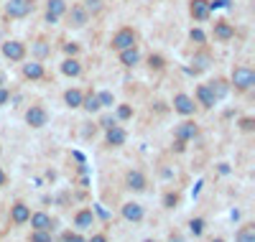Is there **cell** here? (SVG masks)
<instances>
[{
	"label": "cell",
	"mask_w": 255,
	"mask_h": 242,
	"mask_svg": "<svg viewBox=\"0 0 255 242\" xmlns=\"http://www.w3.org/2000/svg\"><path fill=\"white\" fill-rule=\"evenodd\" d=\"M232 84L238 87V90H250V87L255 84V72L250 67H235L232 69Z\"/></svg>",
	"instance_id": "1"
},
{
	"label": "cell",
	"mask_w": 255,
	"mask_h": 242,
	"mask_svg": "<svg viewBox=\"0 0 255 242\" xmlns=\"http://www.w3.org/2000/svg\"><path fill=\"white\" fill-rule=\"evenodd\" d=\"M33 13V0H8L5 15L8 18H26Z\"/></svg>",
	"instance_id": "2"
},
{
	"label": "cell",
	"mask_w": 255,
	"mask_h": 242,
	"mask_svg": "<svg viewBox=\"0 0 255 242\" xmlns=\"http://www.w3.org/2000/svg\"><path fill=\"white\" fill-rule=\"evenodd\" d=\"M135 31L133 28H120L115 36H113V41H110V46L115 49V51H123V49H130V46H135Z\"/></svg>",
	"instance_id": "3"
},
{
	"label": "cell",
	"mask_w": 255,
	"mask_h": 242,
	"mask_svg": "<svg viewBox=\"0 0 255 242\" xmlns=\"http://www.w3.org/2000/svg\"><path fill=\"white\" fill-rule=\"evenodd\" d=\"M26 122L31 125V127H44L46 122H49V113L44 107H38V105H31L28 110H26Z\"/></svg>",
	"instance_id": "4"
},
{
	"label": "cell",
	"mask_w": 255,
	"mask_h": 242,
	"mask_svg": "<svg viewBox=\"0 0 255 242\" xmlns=\"http://www.w3.org/2000/svg\"><path fill=\"white\" fill-rule=\"evenodd\" d=\"M3 56L10 61H23L26 59V43L20 41H5L3 43Z\"/></svg>",
	"instance_id": "5"
},
{
	"label": "cell",
	"mask_w": 255,
	"mask_h": 242,
	"mask_svg": "<svg viewBox=\"0 0 255 242\" xmlns=\"http://www.w3.org/2000/svg\"><path fill=\"white\" fill-rule=\"evenodd\" d=\"M67 20H69V26L72 28H82L84 23H87L90 20V15H87V10H84L82 5H72V8H67Z\"/></svg>",
	"instance_id": "6"
},
{
	"label": "cell",
	"mask_w": 255,
	"mask_h": 242,
	"mask_svg": "<svg viewBox=\"0 0 255 242\" xmlns=\"http://www.w3.org/2000/svg\"><path fill=\"white\" fill-rule=\"evenodd\" d=\"M67 13V3L64 0H49V5H46V23H59V18Z\"/></svg>",
	"instance_id": "7"
},
{
	"label": "cell",
	"mask_w": 255,
	"mask_h": 242,
	"mask_svg": "<svg viewBox=\"0 0 255 242\" xmlns=\"http://www.w3.org/2000/svg\"><path fill=\"white\" fill-rule=\"evenodd\" d=\"M174 110L179 115H194V110H197V105H194V100H191L189 95H176L174 97Z\"/></svg>",
	"instance_id": "8"
},
{
	"label": "cell",
	"mask_w": 255,
	"mask_h": 242,
	"mask_svg": "<svg viewBox=\"0 0 255 242\" xmlns=\"http://www.w3.org/2000/svg\"><path fill=\"white\" fill-rule=\"evenodd\" d=\"M189 13L194 20H207L209 18V0H191L189 3Z\"/></svg>",
	"instance_id": "9"
},
{
	"label": "cell",
	"mask_w": 255,
	"mask_h": 242,
	"mask_svg": "<svg viewBox=\"0 0 255 242\" xmlns=\"http://www.w3.org/2000/svg\"><path fill=\"white\" fill-rule=\"evenodd\" d=\"M197 133H199V127L191 122V120H186V122H181V125H176V140H194L197 138Z\"/></svg>",
	"instance_id": "10"
},
{
	"label": "cell",
	"mask_w": 255,
	"mask_h": 242,
	"mask_svg": "<svg viewBox=\"0 0 255 242\" xmlns=\"http://www.w3.org/2000/svg\"><path fill=\"white\" fill-rule=\"evenodd\" d=\"M123 217L128 219V222H143V207L140 204H135V202H128V204H123Z\"/></svg>",
	"instance_id": "11"
},
{
	"label": "cell",
	"mask_w": 255,
	"mask_h": 242,
	"mask_svg": "<svg viewBox=\"0 0 255 242\" xmlns=\"http://www.w3.org/2000/svg\"><path fill=\"white\" fill-rule=\"evenodd\" d=\"M28 217H31V209H28L23 202H18V204L10 207V219H13L15 225H26V222H28Z\"/></svg>",
	"instance_id": "12"
},
{
	"label": "cell",
	"mask_w": 255,
	"mask_h": 242,
	"mask_svg": "<svg viewBox=\"0 0 255 242\" xmlns=\"http://www.w3.org/2000/svg\"><path fill=\"white\" fill-rule=\"evenodd\" d=\"M28 222H31V227H33V230H54L51 217H49V214H44V212L31 214V217H28Z\"/></svg>",
	"instance_id": "13"
},
{
	"label": "cell",
	"mask_w": 255,
	"mask_h": 242,
	"mask_svg": "<svg viewBox=\"0 0 255 242\" xmlns=\"http://www.w3.org/2000/svg\"><path fill=\"white\" fill-rule=\"evenodd\" d=\"M209 61H212V56L209 54H197L194 59H191V64H194V67H186V74H199V72H204L207 67H209Z\"/></svg>",
	"instance_id": "14"
},
{
	"label": "cell",
	"mask_w": 255,
	"mask_h": 242,
	"mask_svg": "<svg viewBox=\"0 0 255 242\" xmlns=\"http://www.w3.org/2000/svg\"><path fill=\"white\" fill-rule=\"evenodd\" d=\"M125 184H128V189H133V191H143L145 189V176L140 171H128Z\"/></svg>",
	"instance_id": "15"
},
{
	"label": "cell",
	"mask_w": 255,
	"mask_h": 242,
	"mask_svg": "<svg viewBox=\"0 0 255 242\" xmlns=\"http://www.w3.org/2000/svg\"><path fill=\"white\" fill-rule=\"evenodd\" d=\"M197 100H199V105H204V107H215V105H217V97L212 95L209 84H199V87H197Z\"/></svg>",
	"instance_id": "16"
},
{
	"label": "cell",
	"mask_w": 255,
	"mask_h": 242,
	"mask_svg": "<svg viewBox=\"0 0 255 242\" xmlns=\"http://www.w3.org/2000/svg\"><path fill=\"white\" fill-rule=\"evenodd\" d=\"M105 138H108V145H113V148H118V145H123L125 143V130L120 127V125H113V127H108V135H105Z\"/></svg>",
	"instance_id": "17"
},
{
	"label": "cell",
	"mask_w": 255,
	"mask_h": 242,
	"mask_svg": "<svg viewBox=\"0 0 255 242\" xmlns=\"http://www.w3.org/2000/svg\"><path fill=\"white\" fill-rule=\"evenodd\" d=\"M74 225H77L79 230H90V227L95 225V212H92V209H82V212H77Z\"/></svg>",
	"instance_id": "18"
},
{
	"label": "cell",
	"mask_w": 255,
	"mask_h": 242,
	"mask_svg": "<svg viewBox=\"0 0 255 242\" xmlns=\"http://www.w3.org/2000/svg\"><path fill=\"white\" fill-rule=\"evenodd\" d=\"M118 54H120V64H123V67H135V64L140 61V54H138L135 46L123 49V51H118Z\"/></svg>",
	"instance_id": "19"
},
{
	"label": "cell",
	"mask_w": 255,
	"mask_h": 242,
	"mask_svg": "<svg viewBox=\"0 0 255 242\" xmlns=\"http://www.w3.org/2000/svg\"><path fill=\"white\" fill-rule=\"evenodd\" d=\"M232 36H235V28H232L227 20H217V23H215V38H220V41H230Z\"/></svg>",
	"instance_id": "20"
},
{
	"label": "cell",
	"mask_w": 255,
	"mask_h": 242,
	"mask_svg": "<svg viewBox=\"0 0 255 242\" xmlns=\"http://www.w3.org/2000/svg\"><path fill=\"white\" fill-rule=\"evenodd\" d=\"M23 77L26 79H44V64H38V61L23 64Z\"/></svg>",
	"instance_id": "21"
},
{
	"label": "cell",
	"mask_w": 255,
	"mask_h": 242,
	"mask_svg": "<svg viewBox=\"0 0 255 242\" xmlns=\"http://www.w3.org/2000/svg\"><path fill=\"white\" fill-rule=\"evenodd\" d=\"M31 51H33V56H36V59H46V56L51 54V46H49V43H46L44 38H38V41H33V43H31Z\"/></svg>",
	"instance_id": "22"
},
{
	"label": "cell",
	"mask_w": 255,
	"mask_h": 242,
	"mask_svg": "<svg viewBox=\"0 0 255 242\" xmlns=\"http://www.w3.org/2000/svg\"><path fill=\"white\" fill-rule=\"evenodd\" d=\"M209 90H212V95H215L217 100H222V97H227V92H230V84H227L225 79H215V82H209Z\"/></svg>",
	"instance_id": "23"
},
{
	"label": "cell",
	"mask_w": 255,
	"mask_h": 242,
	"mask_svg": "<svg viewBox=\"0 0 255 242\" xmlns=\"http://www.w3.org/2000/svg\"><path fill=\"white\" fill-rule=\"evenodd\" d=\"M61 72L67 74V77H79L82 74V64L77 59H67V61L61 64Z\"/></svg>",
	"instance_id": "24"
},
{
	"label": "cell",
	"mask_w": 255,
	"mask_h": 242,
	"mask_svg": "<svg viewBox=\"0 0 255 242\" xmlns=\"http://www.w3.org/2000/svg\"><path fill=\"white\" fill-rule=\"evenodd\" d=\"M82 92L79 90H67V92H64V102H67V107H82Z\"/></svg>",
	"instance_id": "25"
},
{
	"label": "cell",
	"mask_w": 255,
	"mask_h": 242,
	"mask_svg": "<svg viewBox=\"0 0 255 242\" xmlns=\"http://www.w3.org/2000/svg\"><path fill=\"white\" fill-rule=\"evenodd\" d=\"M235 240H238V242H255V225H245V227H240L238 235H235Z\"/></svg>",
	"instance_id": "26"
},
{
	"label": "cell",
	"mask_w": 255,
	"mask_h": 242,
	"mask_svg": "<svg viewBox=\"0 0 255 242\" xmlns=\"http://www.w3.org/2000/svg\"><path fill=\"white\" fill-rule=\"evenodd\" d=\"M82 107L87 110V113H97V110H100V100H97V95L90 92L87 97H82Z\"/></svg>",
	"instance_id": "27"
},
{
	"label": "cell",
	"mask_w": 255,
	"mask_h": 242,
	"mask_svg": "<svg viewBox=\"0 0 255 242\" xmlns=\"http://www.w3.org/2000/svg\"><path fill=\"white\" fill-rule=\"evenodd\" d=\"M82 8L87 10V15H100L102 8H105V3H102V0H84Z\"/></svg>",
	"instance_id": "28"
},
{
	"label": "cell",
	"mask_w": 255,
	"mask_h": 242,
	"mask_svg": "<svg viewBox=\"0 0 255 242\" xmlns=\"http://www.w3.org/2000/svg\"><path fill=\"white\" fill-rule=\"evenodd\" d=\"M31 242H51V230H33Z\"/></svg>",
	"instance_id": "29"
},
{
	"label": "cell",
	"mask_w": 255,
	"mask_h": 242,
	"mask_svg": "<svg viewBox=\"0 0 255 242\" xmlns=\"http://www.w3.org/2000/svg\"><path fill=\"white\" fill-rule=\"evenodd\" d=\"M189 232L194 235V237H199V235L204 232V219H199V217L191 219V222H189Z\"/></svg>",
	"instance_id": "30"
},
{
	"label": "cell",
	"mask_w": 255,
	"mask_h": 242,
	"mask_svg": "<svg viewBox=\"0 0 255 242\" xmlns=\"http://www.w3.org/2000/svg\"><path fill=\"white\" fill-rule=\"evenodd\" d=\"M97 100H100V107H113V105H115L113 92H100V95H97Z\"/></svg>",
	"instance_id": "31"
},
{
	"label": "cell",
	"mask_w": 255,
	"mask_h": 242,
	"mask_svg": "<svg viewBox=\"0 0 255 242\" xmlns=\"http://www.w3.org/2000/svg\"><path fill=\"white\" fill-rule=\"evenodd\" d=\"M133 118V107L130 105H120L118 107V120H130Z\"/></svg>",
	"instance_id": "32"
},
{
	"label": "cell",
	"mask_w": 255,
	"mask_h": 242,
	"mask_svg": "<svg viewBox=\"0 0 255 242\" xmlns=\"http://www.w3.org/2000/svg\"><path fill=\"white\" fill-rule=\"evenodd\" d=\"M163 204H166V209H174L179 204V194H166L163 196Z\"/></svg>",
	"instance_id": "33"
},
{
	"label": "cell",
	"mask_w": 255,
	"mask_h": 242,
	"mask_svg": "<svg viewBox=\"0 0 255 242\" xmlns=\"http://www.w3.org/2000/svg\"><path fill=\"white\" fill-rule=\"evenodd\" d=\"M189 38H191V41H197V43H204V41H207V36H204V31H199V28H191V33H189Z\"/></svg>",
	"instance_id": "34"
},
{
	"label": "cell",
	"mask_w": 255,
	"mask_h": 242,
	"mask_svg": "<svg viewBox=\"0 0 255 242\" xmlns=\"http://www.w3.org/2000/svg\"><path fill=\"white\" fill-rule=\"evenodd\" d=\"M240 127L245 130V133H253V130H255V120L253 118H243L240 120Z\"/></svg>",
	"instance_id": "35"
},
{
	"label": "cell",
	"mask_w": 255,
	"mask_h": 242,
	"mask_svg": "<svg viewBox=\"0 0 255 242\" xmlns=\"http://www.w3.org/2000/svg\"><path fill=\"white\" fill-rule=\"evenodd\" d=\"M61 242H87V240H84V237H79V235H72V232H64Z\"/></svg>",
	"instance_id": "36"
},
{
	"label": "cell",
	"mask_w": 255,
	"mask_h": 242,
	"mask_svg": "<svg viewBox=\"0 0 255 242\" xmlns=\"http://www.w3.org/2000/svg\"><path fill=\"white\" fill-rule=\"evenodd\" d=\"M148 64H151L153 69H163V59H161V56H153V54H151V59H148Z\"/></svg>",
	"instance_id": "37"
},
{
	"label": "cell",
	"mask_w": 255,
	"mask_h": 242,
	"mask_svg": "<svg viewBox=\"0 0 255 242\" xmlns=\"http://www.w3.org/2000/svg\"><path fill=\"white\" fill-rule=\"evenodd\" d=\"M230 5V0H212L209 3V10H215V8H227Z\"/></svg>",
	"instance_id": "38"
},
{
	"label": "cell",
	"mask_w": 255,
	"mask_h": 242,
	"mask_svg": "<svg viewBox=\"0 0 255 242\" xmlns=\"http://www.w3.org/2000/svg\"><path fill=\"white\" fill-rule=\"evenodd\" d=\"M64 51H67L69 56H74L79 51V46H77V43H64Z\"/></svg>",
	"instance_id": "39"
},
{
	"label": "cell",
	"mask_w": 255,
	"mask_h": 242,
	"mask_svg": "<svg viewBox=\"0 0 255 242\" xmlns=\"http://www.w3.org/2000/svg\"><path fill=\"white\" fill-rule=\"evenodd\" d=\"M100 125H102L105 130H108V127H113V125H118V122H115L113 118H102V122H100Z\"/></svg>",
	"instance_id": "40"
},
{
	"label": "cell",
	"mask_w": 255,
	"mask_h": 242,
	"mask_svg": "<svg viewBox=\"0 0 255 242\" xmlns=\"http://www.w3.org/2000/svg\"><path fill=\"white\" fill-rule=\"evenodd\" d=\"M8 102V90H3V87H0V105H5Z\"/></svg>",
	"instance_id": "41"
},
{
	"label": "cell",
	"mask_w": 255,
	"mask_h": 242,
	"mask_svg": "<svg viewBox=\"0 0 255 242\" xmlns=\"http://www.w3.org/2000/svg\"><path fill=\"white\" fill-rule=\"evenodd\" d=\"M90 242H108V237H105V235H92Z\"/></svg>",
	"instance_id": "42"
},
{
	"label": "cell",
	"mask_w": 255,
	"mask_h": 242,
	"mask_svg": "<svg viewBox=\"0 0 255 242\" xmlns=\"http://www.w3.org/2000/svg\"><path fill=\"white\" fill-rule=\"evenodd\" d=\"M5 179H8V176H5V171H3V168H0V186H3V184H5Z\"/></svg>",
	"instance_id": "43"
},
{
	"label": "cell",
	"mask_w": 255,
	"mask_h": 242,
	"mask_svg": "<svg viewBox=\"0 0 255 242\" xmlns=\"http://www.w3.org/2000/svg\"><path fill=\"white\" fill-rule=\"evenodd\" d=\"M174 148H176V150L181 153V150H184V140H176V143H174Z\"/></svg>",
	"instance_id": "44"
},
{
	"label": "cell",
	"mask_w": 255,
	"mask_h": 242,
	"mask_svg": "<svg viewBox=\"0 0 255 242\" xmlns=\"http://www.w3.org/2000/svg\"><path fill=\"white\" fill-rule=\"evenodd\" d=\"M212 242H225V240H220V237H215V240H212Z\"/></svg>",
	"instance_id": "45"
},
{
	"label": "cell",
	"mask_w": 255,
	"mask_h": 242,
	"mask_svg": "<svg viewBox=\"0 0 255 242\" xmlns=\"http://www.w3.org/2000/svg\"><path fill=\"white\" fill-rule=\"evenodd\" d=\"M0 87H3V74H0Z\"/></svg>",
	"instance_id": "46"
},
{
	"label": "cell",
	"mask_w": 255,
	"mask_h": 242,
	"mask_svg": "<svg viewBox=\"0 0 255 242\" xmlns=\"http://www.w3.org/2000/svg\"><path fill=\"white\" fill-rule=\"evenodd\" d=\"M143 242H156V240H143Z\"/></svg>",
	"instance_id": "47"
}]
</instances>
